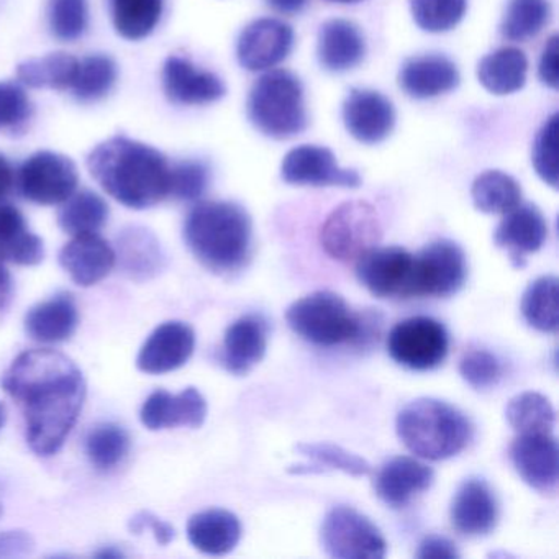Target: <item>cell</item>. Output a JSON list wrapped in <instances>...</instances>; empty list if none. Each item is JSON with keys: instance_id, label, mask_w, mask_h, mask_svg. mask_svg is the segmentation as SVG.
<instances>
[{"instance_id": "cell-46", "label": "cell", "mask_w": 559, "mask_h": 559, "mask_svg": "<svg viewBox=\"0 0 559 559\" xmlns=\"http://www.w3.org/2000/svg\"><path fill=\"white\" fill-rule=\"evenodd\" d=\"M34 116V104L24 87L11 81L0 83V132H19Z\"/></svg>"}, {"instance_id": "cell-21", "label": "cell", "mask_w": 559, "mask_h": 559, "mask_svg": "<svg viewBox=\"0 0 559 559\" xmlns=\"http://www.w3.org/2000/svg\"><path fill=\"white\" fill-rule=\"evenodd\" d=\"M207 417V402L195 388H188L181 394H169L165 389L153 392L143 404L140 418L148 430L163 428H199Z\"/></svg>"}, {"instance_id": "cell-57", "label": "cell", "mask_w": 559, "mask_h": 559, "mask_svg": "<svg viewBox=\"0 0 559 559\" xmlns=\"http://www.w3.org/2000/svg\"><path fill=\"white\" fill-rule=\"evenodd\" d=\"M5 421V411L2 405H0V428H2V425H4Z\"/></svg>"}, {"instance_id": "cell-8", "label": "cell", "mask_w": 559, "mask_h": 559, "mask_svg": "<svg viewBox=\"0 0 559 559\" xmlns=\"http://www.w3.org/2000/svg\"><path fill=\"white\" fill-rule=\"evenodd\" d=\"M322 549L335 559H382L388 543L378 526L352 507L330 510L320 528Z\"/></svg>"}, {"instance_id": "cell-53", "label": "cell", "mask_w": 559, "mask_h": 559, "mask_svg": "<svg viewBox=\"0 0 559 559\" xmlns=\"http://www.w3.org/2000/svg\"><path fill=\"white\" fill-rule=\"evenodd\" d=\"M273 11L284 15H297L307 8L309 0H264Z\"/></svg>"}, {"instance_id": "cell-50", "label": "cell", "mask_w": 559, "mask_h": 559, "mask_svg": "<svg viewBox=\"0 0 559 559\" xmlns=\"http://www.w3.org/2000/svg\"><path fill=\"white\" fill-rule=\"evenodd\" d=\"M35 542L27 532H0V558H21L34 552Z\"/></svg>"}, {"instance_id": "cell-3", "label": "cell", "mask_w": 559, "mask_h": 559, "mask_svg": "<svg viewBox=\"0 0 559 559\" xmlns=\"http://www.w3.org/2000/svg\"><path fill=\"white\" fill-rule=\"evenodd\" d=\"M185 240L202 266L225 276L247 266L253 225L248 212L235 202H199L186 218Z\"/></svg>"}, {"instance_id": "cell-18", "label": "cell", "mask_w": 559, "mask_h": 559, "mask_svg": "<svg viewBox=\"0 0 559 559\" xmlns=\"http://www.w3.org/2000/svg\"><path fill=\"white\" fill-rule=\"evenodd\" d=\"M166 97L178 106H205L227 93L224 81L211 71H201L188 58L169 57L163 67Z\"/></svg>"}, {"instance_id": "cell-25", "label": "cell", "mask_w": 559, "mask_h": 559, "mask_svg": "<svg viewBox=\"0 0 559 559\" xmlns=\"http://www.w3.org/2000/svg\"><path fill=\"white\" fill-rule=\"evenodd\" d=\"M60 263L78 286L91 287L109 276L116 250L97 234L78 235L64 245Z\"/></svg>"}, {"instance_id": "cell-58", "label": "cell", "mask_w": 559, "mask_h": 559, "mask_svg": "<svg viewBox=\"0 0 559 559\" xmlns=\"http://www.w3.org/2000/svg\"><path fill=\"white\" fill-rule=\"evenodd\" d=\"M2 513H4V507H2V503H0V516H2Z\"/></svg>"}, {"instance_id": "cell-9", "label": "cell", "mask_w": 559, "mask_h": 559, "mask_svg": "<svg viewBox=\"0 0 559 559\" xmlns=\"http://www.w3.org/2000/svg\"><path fill=\"white\" fill-rule=\"evenodd\" d=\"M359 283L379 299L418 297L417 258L404 248H372L356 260Z\"/></svg>"}, {"instance_id": "cell-40", "label": "cell", "mask_w": 559, "mask_h": 559, "mask_svg": "<svg viewBox=\"0 0 559 559\" xmlns=\"http://www.w3.org/2000/svg\"><path fill=\"white\" fill-rule=\"evenodd\" d=\"M129 450V431L120 425L100 424L87 435V457L99 471H109L122 463Z\"/></svg>"}, {"instance_id": "cell-54", "label": "cell", "mask_w": 559, "mask_h": 559, "mask_svg": "<svg viewBox=\"0 0 559 559\" xmlns=\"http://www.w3.org/2000/svg\"><path fill=\"white\" fill-rule=\"evenodd\" d=\"M12 297V276L5 267L4 261L0 260V309L8 306Z\"/></svg>"}, {"instance_id": "cell-55", "label": "cell", "mask_w": 559, "mask_h": 559, "mask_svg": "<svg viewBox=\"0 0 559 559\" xmlns=\"http://www.w3.org/2000/svg\"><path fill=\"white\" fill-rule=\"evenodd\" d=\"M97 556H100V558H120V556H123L122 551H117V549L109 548L104 549V551L97 552Z\"/></svg>"}, {"instance_id": "cell-30", "label": "cell", "mask_w": 559, "mask_h": 559, "mask_svg": "<svg viewBox=\"0 0 559 559\" xmlns=\"http://www.w3.org/2000/svg\"><path fill=\"white\" fill-rule=\"evenodd\" d=\"M78 323L80 313L73 297L68 294L32 307L25 317V330L40 343L67 342L76 332Z\"/></svg>"}, {"instance_id": "cell-20", "label": "cell", "mask_w": 559, "mask_h": 559, "mask_svg": "<svg viewBox=\"0 0 559 559\" xmlns=\"http://www.w3.org/2000/svg\"><path fill=\"white\" fill-rule=\"evenodd\" d=\"M548 237V224L542 211L533 204H519L503 215L493 234V241L506 250L513 266L523 267L526 257L536 253Z\"/></svg>"}, {"instance_id": "cell-4", "label": "cell", "mask_w": 559, "mask_h": 559, "mask_svg": "<svg viewBox=\"0 0 559 559\" xmlns=\"http://www.w3.org/2000/svg\"><path fill=\"white\" fill-rule=\"evenodd\" d=\"M395 428L408 451L430 461L456 456L473 437V425L463 412L430 397L408 402L399 412Z\"/></svg>"}, {"instance_id": "cell-34", "label": "cell", "mask_w": 559, "mask_h": 559, "mask_svg": "<svg viewBox=\"0 0 559 559\" xmlns=\"http://www.w3.org/2000/svg\"><path fill=\"white\" fill-rule=\"evenodd\" d=\"M114 28L130 41L150 37L159 24L165 0H109Z\"/></svg>"}, {"instance_id": "cell-45", "label": "cell", "mask_w": 559, "mask_h": 559, "mask_svg": "<svg viewBox=\"0 0 559 559\" xmlns=\"http://www.w3.org/2000/svg\"><path fill=\"white\" fill-rule=\"evenodd\" d=\"M558 114L549 117L533 143L532 163L543 182L558 188Z\"/></svg>"}, {"instance_id": "cell-32", "label": "cell", "mask_w": 559, "mask_h": 559, "mask_svg": "<svg viewBox=\"0 0 559 559\" xmlns=\"http://www.w3.org/2000/svg\"><path fill=\"white\" fill-rule=\"evenodd\" d=\"M78 70L80 60L60 51L19 64L17 80L32 90L68 91L76 81Z\"/></svg>"}, {"instance_id": "cell-7", "label": "cell", "mask_w": 559, "mask_h": 559, "mask_svg": "<svg viewBox=\"0 0 559 559\" xmlns=\"http://www.w3.org/2000/svg\"><path fill=\"white\" fill-rule=\"evenodd\" d=\"M382 238L378 212L365 201L345 202L326 217L320 243L336 261H356L378 247Z\"/></svg>"}, {"instance_id": "cell-42", "label": "cell", "mask_w": 559, "mask_h": 559, "mask_svg": "<svg viewBox=\"0 0 559 559\" xmlns=\"http://www.w3.org/2000/svg\"><path fill=\"white\" fill-rule=\"evenodd\" d=\"M90 24L87 0H50L48 25L51 34L60 41H76L83 37Z\"/></svg>"}, {"instance_id": "cell-36", "label": "cell", "mask_w": 559, "mask_h": 559, "mask_svg": "<svg viewBox=\"0 0 559 559\" xmlns=\"http://www.w3.org/2000/svg\"><path fill=\"white\" fill-rule=\"evenodd\" d=\"M558 277L542 276L533 281L522 297V316L532 329L556 333L559 326Z\"/></svg>"}, {"instance_id": "cell-6", "label": "cell", "mask_w": 559, "mask_h": 559, "mask_svg": "<svg viewBox=\"0 0 559 559\" xmlns=\"http://www.w3.org/2000/svg\"><path fill=\"white\" fill-rule=\"evenodd\" d=\"M247 112L254 129L274 140L294 139L309 123L302 83L286 70L267 71L253 84Z\"/></svg>"}, {"instance_id": "cell-19", "label": "cell", "mask_w": 559, "mask_h": 559, "mask_svg": "<svg viewBox=\"0 0 559 559\" xmlns=\"http://www.w3.org/2000/svg\"><path fill=\"white\" fill-rule=\"evenodd\" d=\"M195 348V333L188 323L159 325L140 349L136 366L146 374H166L182 368Z\"/></svg>"}, {"instance_id": "cell-33", "label": "cell", "mask_w": 559, "mask_h": 559, "mask_svg": "<svg viewBox=\"0 0 559 559\" xmlns=\"http://www.w3.org/2000/svg\"><path fill=\"white\" fill-rule=\"evenodd\" d=\"M109 221V205L90 189L74 192L58 212V225L71 237L97 234Z\"/></svg>"}, {"instance_id": "cell-13", "label": "cell", "mask_w": 559, "mask_h": 559, "mask_svg": "<svg viewBox=\"0 0 559 559\" xmlns=\"http://www.w3.org/2000/svg\"><path fill=\"white\" fill-rule=\"evenodd\" d=\"M281 178L293 186H338L356 189L361 176L355 169L340 168L335 155L325 146L302 145L290 150L281 165Z\"/></svg>"}, {"instance_id": "cell-2", "label": "cell", "mask_w": 559, "mask_h": 559, "mask_svg": "<svg viewBox=\"0 0 559 559\" xmlns=\"http://www.w3.org/2000/svg\"><path fill=\"white\" fill-rule=\"evenodd\" d=\"M97 185L135 211L155 207L169 195L171 165L159 150L127 136H112L87 156Z\"/></svg>"}, {"instance_id": "cell-29", "label": "cell", "mask_w": 559, "mask_h": 559, "mask_svg": "<svg viewBox=\"0 0 559 559\" xmlns=\"http://www.w3.org/2000/svg\"><path fill=\"white\" fill-rule=\"evenodd\" d=\"M44 258V240L28 230L24 215L15 205L0 201V260L37 266Z\"/></svg>"}, {"instance_id": "cell-41", "label": "cell", "mask_w": 559, "mask_h": 559, "mask_svg": "<svg viewBox=\"0 0 559 559\" xmlns=\"http://www.w3.org/2000/svg\"><path fill=\"white\" fill-rule=\"evenodd\" d=\"M467 0H411L415 24L428 34L453 31L466 14Z\"/></svg>"}, {"instance_id": "cell-43", "label": "cell", "mask_w": 559, "mask_h": 559, "mask_svg": "<svg viewBox=\"0 0 559 559\" xmlns=\"http://www.w3.org/2000/svg\"><path fill=\"white\" fill-rule=\"evenodd\" d=\"M304 456L316 461L329 473L330 469L343 471L349 476L361 477L371 474L372 467L365 457L332 443H299L296 447Z\"/></svg>"}, {"instance_id": "cell-14", "label": "cell", "mask_w": 559, "mask_h": 559, "mask_svg": "<svg viewBox=\"0 0 559 559\" xmlns=\"http://www.w3.org/2000/svg\"><path fill=\"white\" fill-rule=\"evenodd\" d=\"M510 461L523 483L555 496L559 483V448L552 433L519 435L510 444Z\"/></svg>"}, {"instance_id": "cell-48", "label": "cell", "mask_w": 559, "mask_h": 559, "mask_svg": "<svg viewBox=\"0 0 559 559\" xmlns=\"http://www.w3.org/2000/svg\"><path fill=\"white\" fill-rule=\"evenodd\" d=\"M129 528L133 535H140V533L145 532L146 528L152 530L156 542L162 546H168L169 543L176 538L175 526L169 525L168 522L158 519V516L150 512L136 513V515L130 520Z\"/></svg>"}, {"instance_id": "cell-56", "label": "cell", "mask_w": 559, "mask_h": 559, "mask_svg": "<svg viewBox=\"0 0 559 559\" xmlns=\"http://www.w3.org/2000/svg\"><path fill=\"white\" fill-rule=\"evenodd\" d=\"M326 2H332V4H359V2H365V0H326Z\"/></svg>"}, {"instance_id": "cell-5", "label": "cell", "mask_w": 559, "mask_h": 559, "mask_svg": "<svg viewBox=\"0 0 559 559\" xmlns=\"http://www.w3.org/2000/svg\"><path fill=\"white\" fill-rule=\"evenodd\" d=\"M286 320L300 338L326 348L343 343L365 346L374 338V319L353 312L342 296L330 290H317L296 300L287 309Z\"/></svg>"}, {"instance_id": "cell-38", "label": "cell", "mask_w": 559, "mask_h": 559, "mask_svg": "<svg viewBox=\"0 0 559 559\" xmlns=\"http://www.w3.org/2000/svg\"><path fill=\"white\" fill-rule=\"evenodd\" d=\"M551 17L548 0H509L500 34L506 40L528 41L535 38Z\"/></svg>"}, {"instance_id": "cell-23", "label": "cell", "mask_w": 559, "mask_h": 559, "mask_svg": "<svg viewBox=\"0 0 559 559\" xmlns=\"http://www.w3.org/2000/svg\"><path fill=\"white\" fill-rule=\"evenodd\" d=\"M460 71L443 55L408 58L399 71V86L412 99H431L460 86Z\"/></svg>"}, {"instance_id": "cell-51", "label": "cell", "mask_w": 559, "mask_h": 559, "mask_svg": "<svg viewBox=\"0 0 559 559\" xmlns=\"http://www.w3.org/2000/svg\"><path fill=\"white\" fill-rule=\"evenodd\" d=\"M417 558L420 559H457L460 551L447 536L428 535L418 546Z\"/></svg>"}, {"instance_id": "cell-44", "label": "cell", "mask_w": 559, "mask_h": 559, "mask_svg": "<svg viewBox=\"0 0 559 559\" xmlns=\"http://www.w3.org/2000/svg\"><path fill=\"white\" fill-rule=\"evenodd\" d=\"M211 185V169L195 159L176 163L169 173V195L176 201L195 202L205 194Z\"/></svg>"}, {"instance_id": "cell-52", "label": "cell", "mask_w": 559, "mask_h": 559, "mask_svg": "<svg viewBox=\"0 0 559 559\" xmlns=\"http://www.w3.org/2000/svg\"><path fill=\"white\" fill-rule=\"evenodd\" d=\"M15 169L4 155H0V201H4L15 186Z\"/></svg>"}, {"instance_id": "cell-17", "label": "cell", "mask_w": 559, "mask_h": 559, "mask_svg": "<svg viewBox=\"0 0 559 559\" xmlns=\"http://www.w3.org/2000/svg\"><path fill=\"white\" fill-rule=\"evenodd\" d=\"M450 519L460 535H489L499 522V502L489 484L479 477L464 480L451 502Z\"/></svg>"}, {"instance_id": "cell-22", "label": "cell", "mask_w": 559, "mask_h": 559, "mask_svg": "<svg viewBox=\"0 0 559 559\" xmlns=\"http://www.w3.org/2000/svg\"><path fill=\"white\" fill-rule=\"evenodd\" d=\"M433 480V469L427 464L411 456H395L376 474L374 490L385 506L402 509L430 489Z\"/></svg>"}, {"instance_id": "cell-27", "label": "cell", "mask_w": 559, "mask_h": 559, "mask_svg": "<svg viewBox=\"0 0 559 559\" xmlns=\"http://www.w3.org/2000/svg\"><path fill=\"white\" fill-rule=\"evenodd\" d=\"M317 55L330 73H345L365 60V37L353 22L342 19L325 22L319 32Z\"/></svg>"}, {"instance_id": "cell-12", "label": "cell", "mask_w": 559, "mask_h": 559, "mask_svg": "<svg viewBox=\"0 0 559 559\" xmlns=\"http://www.w3.org/2000/svg\"><path fill=\"white\" fill-rule=\"evenodd\" d=\"M415 258H417L418 299L453 296L466 283V254L454 241H433Z\"/></svg>"}, {"instance_id": "cell-47", "label": "cell", "mask_w": 559, "mask_h": 559, "mask_svg": "<svg viewBox=\"0 0 559 559\" xmlns=\"http://www.w3.org/2000/svg\"><path fill=\"white\" fill-rule=\"evenodd\" d=\"M460 374L476 391H487L502 378L499 358L486 349H471L460 361Z\"/></svg>"}, {"instance_id": "cell-15", "label": "cell", "mask_w": 559, "mask_h": 559, "mask_svg": "<svg viewBox=\"0 0 559 559\" xmlns=\"http://www.w3.org/2000/svg\"><path fill=\"white\" fill-rule=\"evenodd\" d=\"M294 47V31L277 19L251 22L237 44V58L241 68L251 73L267 71L289 57Z\"/></svg>"}, {"instance_id": "cell-49", "label": "cell", "mask_w": 559, "mask_h": 559, "mask_svg": "<svg viewBox=\"0 0 559 559\" xmlns=\"http://www.w3.org/2000/svg\"><path fill=\"white\" fill-rule=\"evenodd\" d=\"M558 41V35H552L549 38L538 64L539 81L549 90L555 91L558 90L559 83Z\"/></svg>"}, {"instance_id": "cell-37", "label": "cell", "mask_w": 559, "mask_h": 559, "mask_svg": "<svg viewBox=\"0 0 559 559\" xmlns=\"http://www.w3.org/2000/svg\"><path fill=\"white\" fill-rule=\"evenodd\" d=\"M506 418L519 435L552 433L556 412L545 395L530 391L510 399Z\"/></svg>"}, {"instance_id": "cell-11", "label": "cell", "mask_w": 559, "mask_h": 559, "mask_svg": "<svg viewBox=\"0 0 559 559\" xmlns=\"http://www.w3.org/2000/svg\"><path fill=\"white\" fill-rule=\"evenodd\" d=\"M80 173L73 159L55 152H38L19 169V189L38 205H60L76 192Z\"/></svg>"}, {"instance_id": "cell-28", "label": "cell", "mask_w": 559, "mask_h": 559, "mask_svg": "<svg viewBox=\"0 0 559 559\" xmlns=\"http://www.w3.org/2000/svg\"><path fill=\"white\" fill-rule=\"evenodd\" d=\"M188 538L195 549L205 555H228L240 542L241 523L228 510H204L189 519Z\"/></svg>"}, {"instance_id": "cell-35", "label": "cell", "mask_w": 559, "mask_h": 559, "mask_svg": "<svg viewBox=\"0 0 559 559\" xmlns=\"http://www.w3.org/2000/svg\"><path fill=\"white\" fill-rule=\"evenodd\" d=\"M471 198L483 214L506 215L522 204V188L507 173L486 171L474 179Z\"/></svg>"}, {"instance_id": "cell-24", "label": "cell", "mask_w": 559, "mask_h": 559, "mask_svg": "<svg viewBox=\"0 0 559 559\" xmlns=\"http://www.w3.org/2000/svg\"><path fill=\"white\" fill-rule=\"evenodd\" d=\"M270 326L263 316L248 313L225 332L222 365L235 376H245L264 358Z\"/></svg>"}, {"instance_id": "cell-10", "label": "cell", "mask_w": 559, "mask_h": 559, "mask_svg": "<svg viewBox=\"0 0 559 559\" xmlns=\"http://www.w3.org/2000/svg\"><path fill=\"white\" fill-rule=\"evenodd\" d=\"M450 336L443 323L430 317L402 320L388 336V352L397 365L414 371H430L443 365Z\"/></svg>"}, {"instance_id": "cell-39", "label": "cell", "mask_w": 559, "mask_h": 559, "mask_svg": "<svg viewBox=\"0 0 559 559\" xmlns=\"http://www.w3.org/2000/svg\"><path fill=\"white\" fill-rule=\"evenodd\" d=\"M116 81V61L107 55H91L80 61V70L71 91L80 103H96L112 91Z\"/></svg>"}, {"instance_id": "cell-26", "label": "cell", "mask_w": 559, "mask_h": 559, "mask_svg": "<svg viewBox=\"0 0 559 559\" xmlns=\"http://www.w3.org/2000/svg\"><path fill=\"white\" fill-rule=\"evenodd\" d=\"M116 261L130 280L145 283L165 270L166 254L153 231L130 227L117 237Z\"/></svg>"}, {"instance_id": "cell-31", "label": "cell", "mask_w": 559, "mask_h": 559, "mask_svg": "<svg viewBox=\"0 0 559 559\" xmlns=\"http://www.w3.org/2000/svg\"><path fill=\"white\" fill-rule=\"evenodd\" d=\"M528 73V60L519 48H500L477 64V80L484 90L496 96H507L523 90Z\"/></svg>"}, {"instance_id": "cell-16", "label": "cell", "mask_w": 559, "mask_h": 559, "mask_svg": "<svg viewBox=\"0 0 559 559\" xmlns=\"http://www.w3.org/2000/svg\"><path fill=\"white\" fill-rule=\"evenodd\" d=\"M343 122L359 143L378 145L394 130V106L378 91L352 90L343 104Z\"/></svg>"}, {"instance_id": "cell-1", "label": "cell", "mask_w": 559, "mask_h": 559, "mask_svg": "<svg viewBox=\"0 0 559 559\" xmlns=\"http://www.w3.org/2000/svg\"><path fill=\"white\" fill-rule=\"evenodd\" d=\"M0 382L24 412L32 450L38 456L58 453L86 399L81 369L63 353L28 349L14 359Z\"/></svg>"}]
</instances>
